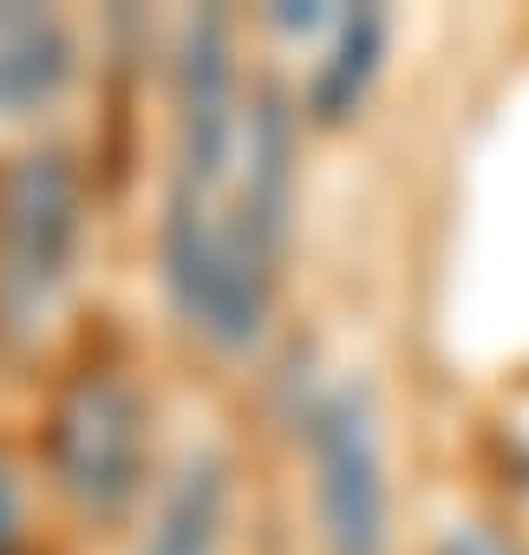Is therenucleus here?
I'll return each mask as SVG.
<instances>
[{
	"instance_id": "obj_1",
	"label": "nucleus",
	"mask_w": 529,
	"mask_h": 555,
	"mask_svg": "<svg viewBox=\"0 0 529 555\" xmlns=\"http://www.w3.org/2000/svg\"><path fill=\"white\" fill-rule=\"evenodd\" d=\"M73 242H79V183L66 157L40 151L8 164V177H0V308L21 327H34L66 288Z\"/></svg>"
},
{
	"instance_id": "obj_2",
	"label": "nucleus",
	"mask_w": 529,
	"mask_h": 555,
	"mask_svg": "<svg viewBox=\"0 0 529 555\" xmlns=\"http://www.w3.org/2000/svg\"><path fill=\"white\" fill-rule=\"evenodd\" d=\"M314 503L327 555H386V464L366 386H334L308 405Z\"/></svg>"
},
{
	"instance_id": "obj_3",
	"label": "nucleus",
	"mask_w": 529,
	"mask_h": 555,
	"mask_svg": "<svg viewBox=\"0 0 529 555\" xmlns=\"http://www.w3.org/2000/svg\"><path fill=\"white\" fill-rule=\"evenodd\" d=\"M53 477L92 509L118 516L144 483V399L118 373H86L53 418Z\"/></svg>"
},
{
	"instance_id": "obj_4",
	"label": "nucleus",
	"mask_w": 529,
	"mask_h": 555,
	"mask_svg": "<svg viewBox=\"0 0 529 555\" xmlns=\"http://www.w3.org/2000/svg\"><path fill=\"white\" fill-rule=\"evenodd\" d=\"M73 79V34L40 8H0V118L53 105Z\"/></svg>"
},
{
	"instance_id": "obj_5",
	"label": "nucleus",
	"mask_w": 529,
	"mask_h": 555,
	"mask_svg": "<svg viewBox=\"0 0 529 555\" xmlns=\"http://www.w3.org/2000/svg\"><path fill=\"white\" fill-rule=\"evenodd\" d=\"M222 522H229V464L216 451H196L170 477L138 555H216Z\"/></svg>"
},
{
	"instance_id": "obj_6",
	"label": "nucleus",
	"mask_w": 529,
	"mask_h": 555,
	"mask_svg": "<svg viewBox=\"0 0 529 555\" xmlns=\"http://www.w3.org/2000/svg\"><path fill=\"white\" fill-rule=\"evenodd\" d=\"M379 60H386V14H379V8H353V14L340 21V34H334L321 73H314V86H308V112H314L321 125H347V118L366 105V92H373V79H379Z\"/></svg>"
},
{
	"instance_id": "obj_7",
	"label": "nucleus",
	"mask_w": 529,
	"mask_h": 555,
	"mask_svg": "<svg viewBox=\"0 0 529 555\" xmlns=\"http://www.w3.org/2000/svg\"><path fill=\"white\" fill-rule=\"evenodd\" d=\"M438 555H516V548H503L496 535H483V529L457 522V529H444V535H438Z\"/></svg>"
},
{
	"instance_id": "obj_8",
	"label": "nucleus",
	"mask_w": 529,
	"mask_h": 555,
	"mask_svg": "<svg viewBox=\"0 0 529 555\" xmlns=\"http://www.w3.org/2000/svg\"><path fill=\"white\" fill-rule=\"evenodd\" d=\"M21 542V490H14V477L0 470V555H8Z\"/></svg>"
},
{
	"instance_id": "obj_9",
	"label": "nucleus",
	"mask_w": 529,
	"mask_h": 555,
	"mask_svg": "<svg viewBox=\"0 0 529 555\" xmlns=\"http://www.w3.org/2000/svg\"><path fill=\"white\" fill-rule=\"evenodd\" d=\"M282 27L288 34H308V27H321V8H282Z\"/></svg>"
}]
</instances>
